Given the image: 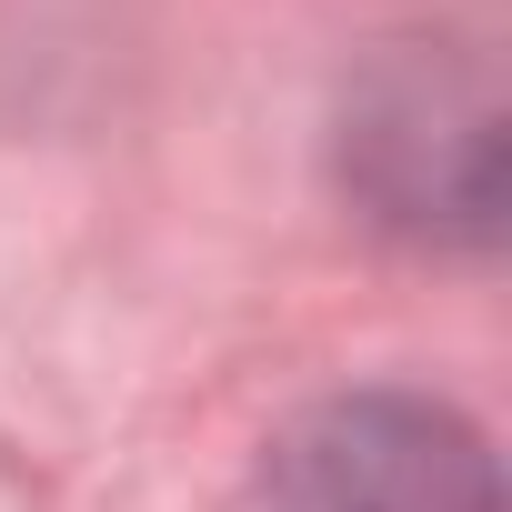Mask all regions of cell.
Here are the masks:
<instances>
[{"instance_id": "obj_1", "label": "cell", "mask_w": 512, "mask_h": 512, "mask_svg": "<svg viewBox=\"0 0 512 512\" xmlns=\"http://www.w3.org/2000/svg\"><path fill=\"white\" fill-rule=\"evenodd\" d=\"M241 512H502V492L462 412L422 392H342L262 452Z\"/></svg>"}]
</instances>
